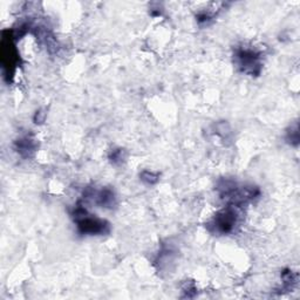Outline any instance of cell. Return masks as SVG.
Wrapping results in <instances>:
<instances>
[{
	"mask_svg": "<svg viewBox=\"0 0 300 300\" xmlns=\"http://www.w3.org/2000/svg\"><path fill=\"white\" fill-rule=\"evenodd\" d=\"M238 59H240V64L245 72L258 66V56L251 50H242L238 54Z\"/></svg>",
	"mask_w": 300,
	"mask_h": 300,
	"instance_id": "6da1fadb",
	"label": "cell"
}]
</instances>
